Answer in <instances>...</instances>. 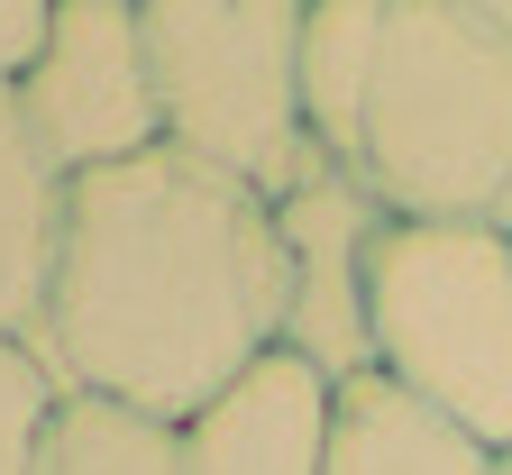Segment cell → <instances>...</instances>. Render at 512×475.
Instances as JSON below:
<instances>
[{"label": "cell", "mask_w": 512, "mask_h": 475, "mask_svg": "<svg viewBox=\"0 0 512 475\" xmlns=\"http://www.w3.org/2000/svg\"><path fill=\"white\" fill-rule=\"evenodd\" d=\"M28 348L74 402H119L183 430L211 393L284 348L275 201L174 147L83 174Z\"/></svg>", "instance_id": "1"}, {"label": "cell", "mask_w": 512, "mask_h": 475, "mask_svg": "<svg viewBox=\"0 0 512 475\" xmlns=\"http://www.w3.org/2000/svg\"><path fill=\"white\" fill-rule=\"evenodd\" d=\"M330 174L366 183L384 220L512 229V28L485 0H384Z\"/></svg>", "instance_id": "2"}, {"label": "cell", "mask_w": 512, "mask_h": 475, "mask_svg": "<svg viewBox=\"0 0 512 475\" xmlns=\"http://www.w3.org/2000/svg\"><path fill=\"white\" fill-rule=\"evenodd\" d=\"M156 55L165 147L284 201L320 174L302 119V10L311 0H138Z\"/></svg>", "instance_id": "3"}, {"label": "cell", "mask_w": 512, "mask_h": 475, "mask_svg": "<svg viewBox=\"0 0 512 475\" xmlns=\"http://www.w3.org/2000/svg\"><path fill=\"white\" fill-rule=\"evenodd\" d=\"M366 311L375 375L512 457V229L384 220Z\"/></svg>", "instance_id": "4"}, {"label": "cell", "mask_w": 512, "mask_h": 475, "mask_svg": "<svg viewBox=\"0 0 512 475\" xmlns=\"http://www.w3.org/2000/svg\"><path fill=\"white\" fill-rule=\"evenodd\" d=\"M19 119L64 183L156 156L165 110H156V55L138 0H55V37L37 74L19 83Z\"/></svg>", "instance_id": "5"}, {"label": "cell", "mask_w": 512, "mask_h": 475, "mask_svg": "<svg viewBox=\"0 0 512 475\" xmlns=\"http://www.w3.org/2000/svg\"><path fill=\"white\" fill-rule=\"evenodd\" d=\"M275 238H284V348L320 366L330 384L375 375V238H384V201L348 174L320 165L302 192L275 201Z\"/></svg>", "instance_id": "6"}, {"label": "cell", "mask_w": 512, "mask_h": 475, "mask_svg": "<svg viewBox=\"0 0 512 475\" xmlns=\"http://www.w3.org/2000/svg\"><path fill=\"white\" fill-rule=\"evenodd\" d=\"M330 430H339V384L293 348H275L229 393H211L174 439L183 475H330Z\"/></svg>", "instance_id": "7"}, {"label": "cell", "mask_w": 512, "mask_h": 475, "mask_svg": "<svg viewBox=\"0 0 512 475\" xmlns=\"http://www.w3.org/2000/svg\"><path fill=\"white\" fill-rule=\"evenodd\" d=\"M64 201H74V183L28 138L19 92H0V338H37L46 320L55 256H64Z\"/></svg>", "instance_id": "8"}, {"label": "cell", "mask_w": 512, "mask_h": 475, "mask_svg": "<svg viewBox=\"0 0 512 475\" xmlns=\"http://www.w3.org/2000/svg\"><path fill=\"white\" fill-rule=\"evenodd\" d=\"M330 475H503L494 448H476L458 421H439L403 384L357 375L339 384V430H330Z\"/></svg>", "instance_id": "9"}, {"label": "cell", "mask_w": 512, "mask_h": 475, "mask_svg": "<svg viewBox=\"0 0 512 475\" xmlns=\"http://www.w3.org/2000/svg\"><path fill=\"white\" fill-rule=\"evenodd\" d=\"M375 10H384V0H311V10H302V119H311L320 165L339 156L348 119H357L366 46H375Z\"/></svg>", "instance_id": "10"}, {"label": "cell", "mask_w": 512, "mask_h": 475, "mask_svg": "<svg viewBox=\"0 0 512 475\" xmlns=\"http://www.w3.org/2000/svg\"><path fill=\"white\" fill-rule=\"evenodd\" d=\"M37 475H183V439L119 402H64Z\"/></svg>", "instance_id": "11"}, {"label": "cell", "mask_w": 512, "mask_h": 475, "mask_svg": "<svg viewBox=\"0 0 512 475\" xmlns=\"http://www.w3.org/2000/svg\"><path fill=\"white\" fill-rule=\"evenodd\" d=\"M64 402L74 393L46 375V357L28 338H0V475H37L46 466V439H55Z\"/></svg>", "instance_id": "12"}, {"label": "cell", "mask_w": 512, "mask_h": 475, "mask_svg": "<svg viewBox=\"0 0 512 475\" xmlns=\"http://www.w3.org/2000/svg\"><path fill=\"white\" fill-rule=\"evenodd\" d=\"M46 37H55V0H0V92H19L37 74Z\"/></svg>", "instance_id": "13"}, {"label": "cell", "mask_w": 512, "mask_h": 475, "mask_svg": "<svg viewBox=\"0 0 512 475\" xmlns=\"http://www.w3.org/2000/svg\"><path fill=\"white\" fill-rule=\"evenodd\" d=\"M485 10H494V19H503V28H512V0H485Z\"/></svg>", "instance_id": "14"}, {"label": "cell", "mask_w": 512, "mask_h": 475, "mask_svg": "<svg viewBox=\"0 0 512 475\" xmlns=\"http://www.w3.org/2000/svg\"><path fill=\"white\" fill-rule=\"evenodd\" d=\"M503 475H512V457H503Z\"/></svg>", "instance_id": "15"}]
</instances>
